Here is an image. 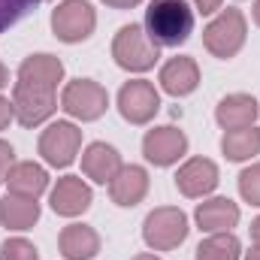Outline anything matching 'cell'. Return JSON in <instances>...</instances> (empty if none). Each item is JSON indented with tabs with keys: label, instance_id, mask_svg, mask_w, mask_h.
<instances>
[{
	"label": "cell",
	"instance_id": "obj_1",
	"mask_svg": "<svg viewBox=\"0 0 260 260\" xmlns=\"http://www.w3.org/2000/svg\"><path fill=\"white\" fill-rule=\"evenodd\" d=\"M197 12L188 0H148L145 6V34L157 49H179L194 34Z\"/></svg>",
	"mask_w": 260,
	"mask_h": 260
},
{
	"label": "cell",
	"instance_id": "obj_2",
	"mask_svg": "<svg viewBox=\"0 0 260 260\" xmlns=\"http://www.w3.org/2000/svg\"><path fill=\"white\" fill-rule=\"evenodd\" d=\"M245 40H248V21H245L242 9H236V6L218 9L215 18L203 27V46L218 61L236 58L242 52Z\"/></svg>",
	"mask_w": 260,
	"mask_h": 260
},
{
	"label": "cell",
	"instance_id": "obj_3",
	"mask_svg": "<svg viewBox=\"0 0 260 260\" xmlns=\"http://www.w3.org/2000/svg\"><path fill=\"white\" fill-rule=\"evenodd\" d=\"M191 233V221L179 206H157L142 221V242L151 251H173Z\"/></svg>",
	"mask_w": 260,
	"mask_h": 260
},
{
	"label": "cell",
	"instance_id": "obj_4",
	"mask_svg": "<svg viewBox=\"0 0 260 260\" xmlns=\"http://www.w3.org/2000/svg\"><path fill=\"white\" fill-rule=\"evenodd\" d=\"M112 61L127 70V73H148L160 61V49L148 40L142 24H124L118 27L115 40H112Z\"/></svg>",
	"mask_w": 260,
	"mask_h": 260
},
{
	"label": "cell",
	"instance_id": "obj_5",
	"mask_svg": "<svg viewBox=\"0 0 260 260\" xmlns=\"http://www.w3.org/2000/svg\"><path fill=\"white\" fill-rule=\"evenodd\" d=\"M9 100H12V115H15V121L27 130L46 124V121L58 112V91H55V88L15 82Z\"/></svg>",
	"mask_w": 260,
	"mask_h": 260
},
{
	"label": "cell",
	"instance_id": "obj_6",
	"mask_svg": "<svg viewBox=\"0 0 260 260\" xmlns=\"http://www.w3.org/2000/svg\"><path fill=\"white\" fill-rule=\"evenodd\" d=\"M61 109L76 121H97L109 109V91L94 79H73L61 91Z\"/></svg>",
	"mask_w": 260,
	"mask_h": 260
},
{
	"label": "cell",
	"instance_id": "obj_7",
	"mask_svg": "<svg viewBox=\"0 0 260 260\" xmlns=\"http://www.w3.org/2000/svg\"><path fill=\"white\" fill-rule=\"evenodd\" d=\"M94 27H97V12L88 0H61L52 9V34L67 46L91 40Z\"/></svg>",
	"mask_w": 260,
	"mask_h": 260
},
{
	"label": "cell",
	"instance_id": "obj_8",
	"mask_svg": "<svg viewBox=\"0 0 260 260\" xmlns=\"http://www.w3.org/2000/svg\"><path fill=\"white\" fill-rule=\"evenodd\" d=\"M115 103H118V112L127 124L142 127V124H151L154 115L160 112V91L148 79H130L118 88Z\"/></svg>",
	"mask_w": 260,
	"mask_h": 260
},
{
	"label": "cell",
	"instance_id": "obj_9",
	"mask_svg": "<svg viewBox=\"0 0 260 260\" xmlns=\"http://www.w3.org/2000/svg\"><path fill=\"white\" fill-rule=\"evenodd\" d=\"M37 151H40V157L49 167L67 170L79 157V151H82V130L76 127L73 121H52L49 127L40 133Z\"/></svg>",
	"mask_w": 260,
	"mask_h": 260
},
{
	"label": "cell",
	"instance_id": "obj_10",
	"mask_svg": "<svg viewBox=\"0 0 260 260\" xmlns=\"http://www.w3.org/2000/svg\"><path fill=\"white\" fill-rule=\"evenodd\" d=\"M142 154L154 167H173L188 154V136L185 130L173 127V124L151 127L142 136Z\"/></svg>",
	"mask_w": 260,
	"mask_h": 260
},
{
	"label": "cell",
	"instance_id": "obj_11",
	"mask_svg": "<svg viewBox=\"0 0 260 260\" xmlns=\"http://www.w3.org/2000/svg\"><path fill=\"white\" fill-rule=\"evenodd\" d=\"M94 191L82 176H61L52 188H49V206L55 215L61 218H79L91 209Z\"/></svg>",
	"mask_w": 260,
	"mask_h": 260
},
{
	"label": "cell",
	"instance_id": "obj_12",
	"mask_svg": "<svg viewBox=\"0 0 260 260\" xmlns=\"http://www.w3.org/2000/svg\"><path fill=\"white\" fill-rule=\"evenodd\" d=\"M218 182H221V170L209 157H188L176 173V188L188 200H206L218 188Z\"/></svg>",
	"mask_w": 260,
	"mask_h": 260
},
{
	"label": "cell",
	"instance_id": "obj_13",
	"mask_svg": "<svg viewBox=\"0 0 260 260\" xmlns=\"http://www.w3.org/2000/svg\"><path fill=\"white\" fill-rule=\"evenodd\" d=\"M242 212L230 197H206L194 209V221L200 227V233H230L239 224Z\"/></svg>",
	"mask_w": 260,
	"mask_h": 260
},
{
	"label": "cell",
	"instance_id": "obj_14",
	"mask_svg": "<svg viewBox=\"0 0 260 260\" xmlns=\"http://www.w3.org/2000/svg\"><path fill=\"white\" fill-rule=\"evenodd\" d=\"M160 91L170 94V97H191L197 88H200V67L194 58L188 55H179V58H170L167 64L160 67Z\"/></svg>",
	"mask_w": 260,
	"mask_h": 260
},
{
	"label": "cell",
	"instance_id": "obj_15",
	"mask_svg": "<svg viewBox=\"0 0 260 260\" xmlns=\"http://www.w3.org/2000/svg\"><path fill=\"white\" fill-rule=\"evenodd\" d=\"M148 170L145 167H139V164H124L118 173H115V179L109 182V197H112V203L115 206H121V209H133V206H139L145 194H148Z\"/></svg>",
	"mask_w": 260,
	"mask_h": 260
},
{
	"label": "cell",
	"instance_id": "obj_16",
	"mask_svg": "<svg viewBox=\"0 0 260 260\" xmlns=\"http://www.w3.org/2000/svg\"><path fill=\"white\" fill-rule=\"evenodd\" d=\"M260 118V103L251 94H227L218 100L215 106V121L221 130H239V127H251Z\"/></svg>",
	"mask_w": 260,
	"mask_h": 260
},
{
	"label": "cell",
	"instance_id": "obj_17",
	"mask_svg": "<svg viewBox=\"0 0 260 260\" xmlns=\"http://www.w3.org/2000/svg\"><path fill=\"white\" fill-rule=\"evenodd\" d=\"M121 167H124V160H121L118 148L109 145V142H91L82 151V173L94 185H109Z\"/></svg>",
	"mask_w": 260,
	"mask_h": 260
},
{
	"label": "cell",
	"instance_id": "obj_18",
	"mask_svg": "<svg viewBox=\"0 0 260 260\" xmlns=\"http://www.w3.org/2000/svg\"><path fill=\"white\" fill-rule=\"evenodd\" d=\"M61 79H64V64H61V58H55V55H49V52L27 55V58L18 64V73H15V82L43 85V88H55V91H58Z\"/></svg>",
	"mask_w": 260,
	"mask_h": 260
},
{
	"label": "cell",
	"instance_id": "obj_19",
	"mask_svg": "<svg viewBox=\"0 0 260 260\" xmlns=\"http://www.w3.org/2000/svg\"><path fill=\"white\" fill-rule=\"evenodd\" d=\"M6 188H9V194L40 200V197L49 191V173H46L43 164H34V160H15L12 170L6 173Z\"/></svg>",
	"mask_w": 260,
	"mask_h": 260
},
{
	"label": "cell",
	"instance_id": "obj_20",
	"mask_svg": "<svg viewBox=\"0 0 260 260\" xmlns=\"http://www.w3.org/2000/svg\"><path fill=\"white\" fill-rule=\"evenodd\" d=\"M58 248L64 260H94L100 254V233L91 224H67L58 233Z\"/></svg>",
	"mask_w": 260,
	"mask_h": 260
},
{
	"label": "cell",
	"instance_id": "obj_21",
	"mask_svg": "<svg viewBox=\"0 0 260 260\" xmlns=\"http://www.w3.org/2000/svg\"><path fill=\"white\" fill-rule=\"evenodd\" d=\"M40 221V203L30 200V197H18V194H9L0 200V224L12 233H24L30 230L34 224Z\"/></svg>",
	"mask_w": 260,
	"mask_h": 260
},
{
	"label": "cell",
	"instance_id": "obj_22",
	"mask_svg": "<svg viewBox=\"0 0 260 260\" xmlns=\"http://www.w3.org/2000/svg\"><path fill=\"white\" fill-rule=\"evenodd\" d=\"M221 151L233 164H245L260 154V127H239V130H224L221 136Z\"/></svg>",
	"mask_w": 260,
	"mask_h": 260
},
{
	"label": "cell",
	"instance_id": "obj_23",
	"mask_svg": "<svg viewBox=\"0 0 260 260\" xmlns=\"http://www.w3.org/2000/svg\"><path fill=\"white\" fill-rule=\"evenodd\" d=\"M197 260H242V242L230 233H209L197 245Z\"/></svg>",
	"mask_w": 260,
	"mask_h": 260
},
{
	"label": "cell",
	"instance_id": "obj_24",
	"mask_svg": "<svg viewBox=\"0 0 260 260\" xmlns=\"http://www.w3.org/2000/svg\"><path fill=\"white\" fill-rule=\"evenodd\" d=\"M43 0H0V34L18 24L27 12H34Z\"/></svg>",
	"mask_w": 260,
	"mask_h": 260
},
{
	"label": "cell",
	"instance_id": "obj_25",
	"mask_svg": "<svg viewBox=\"0 0 260 260\" xmlns=\"http://www.w3.org/2000/svg\"><path fill=\"white\" fill-rule=\"evenodd\" d=\"M0 260H40V251L24 236H12V239L0 242Z\"/></svg>",
	"mask_w": 260,
	"mask_h": 260
},
{
	"label": "cell",
	"instance_id": "obj_26",
	"mask_svg": "<svg viewBox=\"0 0 260 260\" xmlns=\"http://www.w3.org/2000/svg\"><path fill=\"white\" fill-rule=\"evenodd\" d=\"M239 194L245 203L260 209V164H251L239 173Z\"/></svg>",
	"mask_w": 260,
	"mask_h": 260
},
{
	"label": "cell",
	"instance_id": "obj_27",
	"mask_svg": "<svg viewBox=\"0 0 260 260\" xmlns=\"http://www.w3.org/2000/svg\"><path fill=\"white\" fill-rule=\"evenodd\" d=\"M12 164H15V148L6 139H0V185L6 182V173L12 170Z\"/></svg>",
	"mask_w": 260,
	"mask_h": 260
},
{
	"label": "cell",
	"instance_id": "obj_28",
	"mask_svg": "<svg viewBox=\"0 0 260 260\" xmlns=\"http://www.w3.org/2000/svg\"><path fill=\"white\" fill-rule=\"evenodd\" d=\"M188 3L194 6L197 15H215V12L221 9V3H224V0H188Z\"/></svg>",
	"mask_w": 260,
	"mask_h": 260
},
{
	"label": "cell",
	"instance_id": "obj_29",
	"mask_svg": "<svg viewBox=\"0 0 260 260\" xmlns=\"http://www.w3.org/2000/svg\"><path fill=\"white\" fill-rule=\"evenodd\" d=\"M9 121H15V115H12V100L0 94V130L9 127Z\"/></svg>",
	"mask_w": 260,
	"mask_h": 260
},
{
	"label": "cell",
	"instance_id": "obj_30",
	"mask_svg": "<svg viewBox=\"0 0 260 260\" xmlns=\"http://www.w3.org/2000/svg\"><path fill=\"white\" fill-rule=\"evenodd\" d=\"M100 3H106L109 9H133V6H139L142 0H100Z\"/></svg>",
	"mask_w": 260,
	"mask_h": 260
},
{
	"label": "cell",
	"instance_id": "obj_31",
	"mask_svg": "<svg viewBox=\"0 0 260 260\" xmlns=\"http://www.w3.org/2000/svg\"><path fill=\"white\" fill-rule=\"evenodd\" d=\"M251 242H254V245L260 248V215L254 218V221H251Z\"/></svg>",
	"mask_w": 260,
	"mask_h": 260
},
{
	"label": "cell",
	"instance_id": "obj_32",
	"mask_svg": "<svg viewBox=\"0 0 260 260\" xmlns=\"http://www.w3.org/2000/svg\"><path fill=\"white\" fill-rule=\"evenodd\" d=\"M6 85H9V70H6V67L0 64V91H3Z\"/></svg>",
	"mask_w": 260,
	"mask_h": 260
},
{
	"label": "cell",
	"instance_id": "obj_33",
	"mask_svg": "<svg viewBox=\"0 0 260 260\" xmlns=\"http://www.w3.org/2000/svg\"><path fill=\"white\" fill-rule=\"evenodd\" d=\"M242 260H260V248L254 245L251 251H245V254H242Z\"/></svg>",
	"mask_w": 260,
	"mask_h": 260
},
{
	"label": "cell",
	"instance_id": "obj_34",
	"mask_svg": "<svg viewBox=\"0 0 260 260\" xmlns=\"http://www.w3.org/2000/svg\"><path fill=\"white\" fill-rule=\"evenodd\" d=\"M251 15H254V24L260 27V0H254V9H251Z\"/></svg>",
	"mask_w": 260,
	"mask_h": 260
},
{
	"label": "cell",
	"instance_id": "obj_35",
	"mask_svg": "<svg viewBox=\"0 0 260 260\" xmlns=\"http://www.w3.org/2000/svg\"><path fill=\"white\" fill-rule=\"evenodd\" d=\"M130 260H160L157 254H136V257H130Z\"/></svg>",
	"mask_w": 260,
	"mask_h": 260
}]
</instances>
